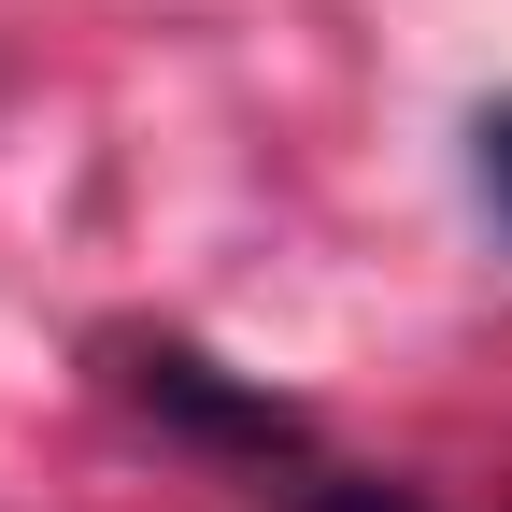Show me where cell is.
<instances>
[{
    "label": "cell",
    "instance_id": "obj_1",
    "mask_svg": "<svg viewBox=\"0 0 512 512\" xmlns=\"http://www.w3.org/2000/svg\"><path fill=\"white\" fill-rule=\"evenodd\" d=\"M470 171H484V200H498V228H512V100L470 128Z\"/></svg>",
    "mask_w": 512,
    "mask_h": 512
}]
</instances>
